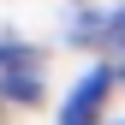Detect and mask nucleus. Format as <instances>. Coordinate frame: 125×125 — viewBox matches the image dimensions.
<instances>
[{
  "label": "nucleus",
  "instance_id": "nucleus-1",
  "mask_svg": "<svg viewBox=\"0 0 125 125\" xmlns=\"http://www.w3.org/2000/svg\"><path fill=\"white\" fill-rule=\"evenodd\" d=\"M0 95H12V101L42 95V66L30 48H0Z\"/></svg>",
  "mask_w": 125,
  "mask_h": 125
},
{
  "label": "nucleus",
  "instance_id": "nucleus-2",
  "mask_svg": "<svg viewBox=\"0 0 125 125\" xmlns=\"http://www.w3.org/2000/svg\"><path fill=\"white\" fill-rule=\"evenodd\" d=\"M101 95H107V72H89L83 83L72 89V101H66V113H60V125H95Z\"/></svg>",
  "mask_w": 125,
  "mask_h": 125
}]
</instances>
